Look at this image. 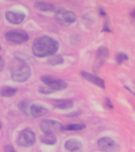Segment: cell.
I'll return each instance as SVG.
<instances>
[{
	"mask_svg": "<svg viewBox=\"0 0 135 152\" xmlns=\"http://www.w3.org/2000/svg\"><path fill=\"white\" fill-rule=\"evenodd\" d=\"M0 49H1V47H0Z\"/></svg>",
	"mask_w": 135,
	"mask_h": 152,
	"instance_id": "83f0119b",
	"label": "cell"
},
{
	"mask_svg": "<svg viewBox=\"0 0 135 152\" xmlns=\"http://www.w3.org/2000/svg\"><path fill=\"white\" fill-rule=\"evenodd\" d=\"M34 7H35L36 9L43 12H52L54 10V5L45 2H41V1L36 2Z\"/></svg>",
	"mask_w": 135,
	"mask_h": 152,
	"instance_id": "9a60e30c",
	"label": "cell"
},
{
	"mask_svg": "<svg viewBox=\"0 0 135 152\" xmlns=\"http://www.w3.org/2000/svg\"><path fill=\"white\" fill-rule=\"evenodd\" d=\"M97 144L104 152H117L119 149V146L114 140L110 137H102L100 138Z\"/></svg>",
	"mask_w": 135,
	"mask_h": 152,
	"instance_id": "ba28073f",
	"label": "cell"
},
{
	"mask_svg": "<svg viewBox=\"0 0 135 152\" xmlns=\"http://www.w3.org/2000/svg\"><path fill=\"white\" fill-rule=\"evenodd\" d=\"M40 142L46 145H54L57 142V139L53 134H44L40 137Z\"/></svg>",
	"mask_w": 135,
	"mask_h": 152,
	"instance_id": "e0dca14e",
	"label": "cell"
},
{
	"mask_svg": "<svg viewBox=\"0 0 135 152\" xmlns=\"http://www.w3.org/2000/svg\"><path fill=\"white\" fill-rule=\"evenodd\" d=\"M105 105H106L107 108H108V109H113L114 108L113 104H112L111 100L109 99V98H107L106 101H105Z\"/></svg>",
	"mask_w": 135,
	"mask_h": 152,
	"instance_id": "603a6c76",
	"label": "cell"
},
{
	"mask_svg": "<svg viewBox=\"0 0 135 152\" xmlns=\"http://www.w3.org/2000/svg\"><path fill=\"white\" fill-rule=\"evenodd\" d=\"M36 141V135L33 131L31 129L26 128L21 132H20L17 142L19 146L24 147H30L32 145L35 143Z\"/></svg>",
	"mask_w": 135,
	"mask_h": 152,
	"instance_id": "8992f818",
	"label": "cell"
},
{
	"mask_svg": "<svg viewBox=\"0 0 135 152\" xmlns=\"http://www.w3.org/2000/svg\"><path fill=\"white\" fill-rule=\"evenodd\" d=\"M5 17L9 23L19 25L25 18V14L22 11L18 10H8L6 12Z\"/></svg>",
	"mask_w": 135,
	"mask_h": 152,
	"instance_id": "30bf717a",
	"label": "cell"
},
{
	"mask_svg": "<svg viewBox=\"0 0 135 152\" xmlns=\"http://www.w3.org/2000/svg\"><path fill=\"white\" fill-rule=\"evenodd\" d=\"M109 56V50L105 46H101L97 49L96 59H95L94 69L95 70H99L106 61L107 60Z\"/></svg>",
	"mask_w": 135,
	"mask_h": 152,
	"instance_id": "9c48e42d",
	"label": "cell"
},
{
	"mask_svg": "<svg viewBox=\"0 0 135 152\" xmlns=\"http://www.w3.org/2000/svg\"><path fill=\"white\" fill-rule=\"evenodd\" d=\"M56 21L61 26H69L73 24L77 20V17L73 12L67 10H57L54 15Z\"/></svg>",
	"mask_w": 135,
	"mask_h": 152,
	"instance_id": "3957f363",
	"label": "cell"
},
{
	"mask_svg": "<svg viewBox=\"0 0 135 152\" xmlns=\"http://www.w3.org/2000/svg\"><path fill=\"white\" fill-rule=\"evenodd\" d=\"M64 62L63 58L60 56H55L51 57V59H49L50 64L52 65H58V64H62Z\"/></svg>",
	"mask_w": 135,
	"mask_h": 152,
	"instance_id": "ffe728a7",
	"label": "cell"
},
{
	"mask_svg": "<svg viewBox=\"0 0 135 152\" xmlns=\"http://www.w3.org/2000/svg\"><path fill=\"white\" fill-rule=\"evenodd\" d=\"M17 93V89L16 88L11 87V86H2L1 89H0V96L4 97H13L15 95V94Z\"/></svg>",
	"mask_w": 135,
	"mask_h": 152,
	"instance_id": "2e32d148",
	"label": "cell"
},
{
	"mask_svg": "<svg viewBox=\"0 0 135 152\" xmlns=\"http://www.w3.org/2000/svg\"><path fill=\"white\" fill-rule=\"evenodd\" d=\"M81 75L86 80L90 82V83H93V84H95L97 86H99V87L102 88V89L105 88V82H104V79H102V78L94 75H92L91 73L85 72V71H82L81 72Z\"/></svg>",
	"mask_w": 135,
	"mask_h": 152,
	"instance_id": "7c38bea8",
	"label": "cell"
},
{
	"mask_svg": "<svg viewBox=\"0 0 135 152\" xmlns=\"http://www.w3.org/2000/svg\"><path fill=\"white\" fill-rule=\"evenodd\" d=\"M6 39L9 42L15 44H22L28 40V35L25 32L21 30H10L5 34Z\"/></svg>",
	"mask_w": 135,
	"mask_h": 152,
	"instance_id": "52a82bcc",
	"label": "cell"
},
{
	"mask_svg": "<svg viewBox=\"0 0 135 152\" xmlns=\"http://www.w3.org/2000/svg\"><path fill=\"white\" fill-rule=\"evenodd\" d=\"M130 16L132 17L133 18H135V9L130 13Z\"/></svg>",
	"mask_w": 135,
	"mask_h": 152,
	"instance_id": "d4e9b609",
	"label": "cell"
},
{
	"mask_svg": "<svg viewBox=\"0 0 135 152\" xmlns=\"http://www.w3.org/2000/svg\"><path fill=\"white\" fill-rule=\"evenodd\" d=\"M9 1H16V0H9Z\"/></svg>",
	"mask_w": 135,
	"mask_h": 152,
	"instance_id": "4316f807",
	"label": "cell"
},
{
	"mask_svg": "<svg viewBox=\"0 0 135 152\" xmlns=\"http://www.w3.org/2000/svg\"><path fill=\"white\" fill-rule=\"evenodd\" d=\"M73 106V102L69 99L57 100L54 102V107L59 109H68Z\"/></svg>",
	"mask_w": 135,
	"mask_h": 152,
	"instance_id": "5bb4252c",
	"label": "cell"
},
{
	"mask_svg": "<svg viewBox=\"0 0 135 152\" xmlns=\"http://www.w3.org/2000/svg\"><path fill=\"white\" fill-rule=\"evenodd\" d=\"M64 147L69 152H77L82 148V143L77 139H70L65 142Z\"/></svg>",
	"mask_w": 135,
	"mask_h": 152,
	"instance_id": "4fadbf2b",
	"label": "cell"
},
{
	"mask_svg": "<svg viewBox=\"0 0 135 152\" xmlns=\"http://www.w3.org/2000/svg\"><path fill=\"white\" fill-rule=\"evenodd\" d=\"M4 66H5L4 60H3V59L2 58V56H0V72L4 69Z\"/></svg>",
	"mask_w": 135,
	"mask_h": 152,
	"instance_id": "cb8c5ba5",
	"label": "cell"
},
{
	"mask_svg": "<svg viewBox=\"0 0 135 152\" xmlns=\"http://www.w3.org/2000/svg\"><path fill=\"white\" fill-rule=\"evenodd\" d=\"M59 48V44L55 39L48 36H43L33 42V52L36 56L40 58L52 56L56 53Z\"/></svg>",
	"mask_w": 135,
	"mask_h": 152,
	"instance_id": "6da1fadb",
	"label": "cell"
},
{
	"mask_svg": "<svg viewBox=\"0 0 135 152\" xmlns=\"http://www.w3.org/2000/svg\"><path fill=\"white\" fill-rule=\"evenodd\" d=\"M18 108L19 109H20L23 113L25 114V115L30 114V113H29V109H30V108H28V102H26V101H21V102L18 104Z\"/></svg>",
	"mask_w": 135,
	"mask_h": 152,
	"instance_id": "d6986e66",
	"label": "cell"
},
{
	"mask_svg": "<svg viewBox=\"0 0 135 152\" xmlns=\"http://www.w3.org/2000/svg\"><path fill=\"white\" fill-rule=\"evenodd\" d=\"M10 75L14 81L17 83H24L30 78L32 71L25 59L20 57H16L15 61L10 66Z\"/></svg>",
	"mask_w": 135,
	"mask_h": 152,
	"instance_id": "7a4b0ae2",
	"label": "cell"
},
{
	"mask_svg": "<svg viewBox=\"0 0 135 152\" xmlns=\"http://www.w3.org/2000/svg\"><path fill=\"white\" fill-rule=\"evenodd\" d=\"M86 126L84 124H70L68 125H66L63 127V131H70V132H73V131H81L85 129Z\"/></svg>",
	"mask_w": 135,
	"mask_h": 152,
	"instance_id": "ac0fdd59",
	"label": "cell"
},
{
	"mask_svg": "<svg viewBox=\"0 0 135 152\" xmlns=\"http://www.w3.org/2000/svg\"><path fill=\"white\" fill-rule=\"evenodd\" d=\"M64 126L54 120H44L40 123V128L44 134H53L63 131Z\"/></svg>",
	"mask_w": 135,
	"mask_h": 152,
	"instance_id": "5b68a950",
	"label": "cell"
},
{
	"mask_svg": "<svg viewBox=\"0 0 135 152\" xmlns=\"http://www.w3.org/2000/svg\"><path fill=\"white\" fill-rule=\"evenodd\" d=\"M2 128V124H1V121H0V128Z\"/></svg>",
	"mask_w": 135,
	"mask_h": 152,
	"instance_id": "484cf974",
	"label": "cell"
},
{
	"mask_svg": "<svg viewBox=\"0 0 135 152\" xmlns=\"http://www.w3.org/2000/svg\"><path fill=\"white\" fill-rule=\"evenodd\" d=\"M4 152H17V151L14 149V147H12L11 145L7 144L4 147Z\"/></svg>",
	"mask_w": 135,
	"mask_h": 152,
	"instance_id": "7402d4cb",
	"label": "cell"
},
{
	"mask_svg": "<svg viewBox=\"0 0 135 152\" xmlns=\"http://www.w3.org/2000/svg\"><path fill=\"white\" fill-rule=\"evenodd\" d=\"M128 59H129V58H128L127 55H126L125 53H118L115 57L116 61H117V63H118V64H123V62L128 60Z\"/></svg>",
	"mask_w": 135,
	"mask_h": 152,
	"instance_id": "44dd1931",
	"label": "cell"
},
{
	"mask_svg": "<svg viewBox=\"0 0 135 152\" xmlns=\"http://www.w3.org/2000/svg\"><path fill=\"white\" fill-rule=\"evenodd\" d=\"M48 112H49V110L46 107L43 106L42 104H32L30 106V109H29L31 116L33 117H35V118L45 116L46 114L48 113Z\"/></svg>",
	"mask_w": 135,
	"mask_h": 152,
	"instance_id": "8fae6325",
	"label": "cell"
},
{
	"mask_svg": "<svg viewBox=\"0 0 135 152\" xmlns=\"http://www.w3.org/2000/svg\"><path fill=\"white\" fill-rule=\"evenodd\" d=\"M40 80L52 91H61L67 87V83L66 82L53 76L42 75L40 77Z\"/></svg>",
	"mask_w": 135,
	"mask_h": 152,
	"instance_id": "277c9868",
	"label": "cell"
}]
</instances>
